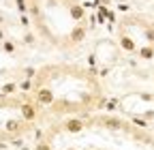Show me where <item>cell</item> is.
Returning a JSON list of instances; mask_svg holds the SVG:
<instances>
[{
	"mask_svg": "<svg viewBox=\"0 0 154 150\" xmlns=\"http://www.w3.org/2000/svg\"><path fill=\"white\" fill-rule=\"evenodd\" d=\"M36 101L41 103V105H54V101H56L54 90H49V88H38V90H36Z\"/></svg>",
	"mask_w": 154,
	"mask_h": 150,
	"instance_id": "cell-1",
	"label": "cell"
},
{
	"mask_svg": "<svg viewBox=\"0 0 154 150\" xmlns=\"http://www.w3.org/2000/svg\"><path fill=\"white\" fill-rule=\"evenodd\" d=\"M69 15H71V20H73V22L82 24V22H84V17H86V9H84V5L73 2V5L69 7Z\"/></svg>",
	"mask_w": 154,
	"mask_h": 150,
	"instance_id": "cell-2",
	"label": "cell"
},
{
	"mask_svg": "<svg viewBox=\"0 0 154 150\" xmlns=\"http://www.w3.org/2000/svg\"><path fill=\"white\" fill-rule=\"evenodd\" d=\"M84 39H86V26L84 24H75L71 34H69V41L71 43H82Z\"/></svg>",
	"mask_w": 154,
	"mask_h": 150,
	"instance_id": "cell-3",
	"label": "cell"
},
{
	"mask_svg": "<svg viewBox=\"0 0 154 150\" xmlns=\"http://www.w3.org/2000/svg\"><path fill=\"white\" fill-rule=\"evenodd\" d=\"M120 47H122L124 52H128V54H137V49H139L131 34H122V36H120Z\"/></svg>",
	"mask_w": 154,
	"mask_h": 150,
	"instance_id": "cell-4",
	"label": "cell"
},
{
	"mask_svg": "<svg viewBox=\"0 0 154 150\" xmlns=\"http://www.w3.org/2000/svg\"><path fill=\"white\" fill-rule=\"evenodd\" d=\"M64 129L69 131V133H82V131H84V122L79 118H71V120L64 122Z\"/></svg>",
	"mask_w": 154,
	"mask_h": 150,
	"instance_id": "cell-5",
	"label": "cell"
},
{
	"mask_svg": "<svg viewBox=\"0 0 154 150\" xmlns=\"http://www.w3.org/2000/svg\"><path fill=\"white\" fill-rule=\"evenodd\" d=\"M137 56H139V58L141 60H152L154 58V45H141L139 49H137Z\"/></svg>",
	"mask_w": 154,
	"mask_h": 150,
	"instance_id": "cell-6",
	"label": "cell"
},
{
	"mask_svg": "<svg viewBox=\"0 0 154 150\" xmlns=\"http://www.w3.org/2000/svg\"><path fill=\"white\" fill-rule=\"evenodd\" d=\"M22 116H24L28 122H32V120L36 118V109H34V105H30V103H24V105H22Z\"/></svg>",
	"mask_w": 154,
	"mask_h": 150,
	"instance_id": "cell-7",
	"label": "cell"
},
{
	"mask_svg": "<svg viewBox=\"0 0 154 150\" xmlns=\"http://www.w3.org/2000/svg\"><path fill=\"white\" fill-rule=\"evenodd\" d=\"M107 129H113V131H118V129H122V120H118V118H113V116H105L103 120H101Z\"/></svg>",
	"mask_w": 154,
	"mask_h": 150,
	"instance_id": "cell-8",
	"label": "cell"
},
{
	"mask_svg": "<svg viewBox=\"0 0 154 150\" xmlns=\"http://www.w3.org/2000/svg\"><path fill=\"white\" fill-rule=\"evenodd\" d=\"M143 39H146V43H148V45H154V28H152L150 24L143 28Z\"/></svg>",
	"mask_w": 154,
	"mask_h": 150,
	"instance_id": "cell-9",
	"label": "cell"
},
{
	"mask_svg": "<svg viewBox=\"0 0 154 150\" xmlns=\"http://www.w3.org/2000/svg\"><path fill=\"white\" fill-rule=\"evenodd\" d=\"M5 129H7V133H19V120H7Z\"/></svg>",
	"mask_w": 154,
	"mask_h": 150,
	"instance_id": "cell-10",
	"label": "cell"
},
{
	"mask_svg": "<svg viewBox=\"0 0 154 150\" xmlns=\"http://www.w3.org/2000/svg\"><path fill=\"white\" fill-rule=\"evenodd\" d=\"M15 7H17V11L22 13V15H28V11H30L28 0H15Z\"/></svg>",
	"mask_w": 154,
	"mask_h": 150,
	"instance_id": "cell-11",
	"label": "cell"
},
{
	"mask_svg": "<svg viewBox=\"0 0 154 150\" xmlns=\"http://www.w3.org/2000/svg\"><path fill=\"white\" fill-rule=\"evenodd\" d=\"M2 49L7 54H15V43L13 41H2Z\"/></svg>",
	"mask_w": 154,
	"mask_h": 150,
	"instance_id": "cell-12",
	"label": "cell"
},
{
	"mask_svg": "<svg viewBox=\"0 0 154 150\" xmlns=\"http://www.w3.org/2000/svg\"><path fill=\"white\" fill-rule=\"evenodd\" d=\"M15 90H17V84H13V82L11 84H5L2 86V95H11V92H15Z\"/></svg>",
	"mask_w": 154,
	"mask_h": 150,
	"instance_id": "cell-13",
	"label": "cell"
},
{
	"mask_svg": "<svg viewBox=\"0 0 154 150\" xmlns=\"http://www.w3.org/2000/svg\"><path fill=\"white\" fill-rule=\"evenodd\" d=\"M24 43H26V45H32V43H34V34H32V32H26V34H24Z\"/></svg>",
	"mask_w": 154,
	"mask_h": 150,
	"instance_id": "cell-14",
	"label": "cell"
},
{
	"mask_svg": "<svg viewBox=\"0 0 154 150\" xmlns=\"http://www.w3.org/2000/svg\"><path fill=\"white\" fill-rule=\"evenodd\" d=\"M135 124H137V127H141V129H146L148 127V120H143V118H131Z\"/></svg>",
	"mask_w": 154,
	"mask_h": 150,
	"instance_id": "cell-15",
	"label": "cell"
},
{
	"mask_svg": "<svg viewBox=\"0 0 154 150\" xmlns=\"http://www.w3.org/2000/svg\"><path fill=\"white\" fill-rule=\"evenodd\" d=\"M19 24H22L24 28H28L30 26V17L28 15H19Z\"/></svg>",
	"mask_w": 154,
	"mask_h": 150,
	"instance_id": "cell-16",
	"label": "cell"
},
{
	"mask_svg": "<svg viewBox=\"0 0 154 150\" xmlns=\"http://www.w3.org/2000/svg\"><path fill=\"white\" fill-rule=\"evenodd\" d=\"M30 13H32L34 17H38V15H41V9H38V5H36V2H34V5L30 7Z\"/></svg>",
	"mask_w": 154,
	"mask_h": 150,
	"instance_id": "cell-17",
	"label": "cell"
},
{
	"mask_svg": "<svg viewBox=\"0 0 154 150\" xmlns=\"http://www.w3.org/2000/svg\"><path fill=\"white\" fill-rule=\"evenodd\" d=\"M118 11L126 13V11H131V5H128V2H120V5H118Z\"/></svg>",
	"mask_w": 154,
	"mask_h": 150,
	"instance_id": "cell-18",
	"label": "cell"
},
{
	"mask_svg": "<svg viewBox=\"0 0 154 150\" xmlns=\"http://www.w3.org/2000/svg\"><path fill=\"white\" fill-rule=\"evenodd\" d=\"M22 90H30L32 88V84H30V80H26V82H22V86H19Z\"/></svg>",
	"mask_w": 154,
	"mask_h": 150,
	"instance_id": "cell-19",
	"label": "cell"
},
{
	"mask_svg": "<svg viewBox=\"0 0 154 150\" xmlns=\"http://www.w3.org/2000/svg\"><path fill=\"white\" fill-rule=\"evenodd\" d=\"M143 118H146V120H154V111H152V109H148L146 114H143Z\"/></svg>",
	"mask_w": 154,
	"mask_h": 150,
	"instance_id": "cell-20",
	"label": "cell"
},
{
	"mask_svg": "<svg viewBox=\"0 0 154 150\" xmlns=\"http://www.w3.org/2000/svg\"><path fill=\"white\" fill-rule=\"evenodd\" d=\"M36 150H51V148H49V144L43 142V144H38V146H36Z\"/></svg>",
	"mask_w": 154,
	"mask_h": 150,
	"instance_id": "cell-21",
	"label": "cell"
},
{
	"mask_svg": "<svg viewBox=\"0 0 154 150\" xmlns=\"http://www.w3.org/2000/svg\"><path fill=\"white\" fill-rule=\"evenodd\" d=\"M116 107H118V103H116V101H109V103H107V109H109V111H113Z\"/></svg>",
	"mask_w": 154,
	"mask_h": 150,
	"instance_id": "cell-22",
	"label": "cell"
},
{
	"mask_svg": "<svg viewBox=\"0 0 154 150\" xmlns=\"http://www.w3.org/2000/svg\"><path fill=\"white\" fill-rule=\"evenodd\" d=\"M105 15H107V20H109V22L116 20V13H111V11H105Z\"/></svg>",
	"mask_w": 154,
	"mask_h": 150,
	"instance_id": "cell-23",
	"label": "cell"
},
{
	"mask_svg": "<svg viewBox=\"0 0 154 150\" xmlns=\"http://www.w3.org/2000/svg\"><path fill=\"white\" fill-rule=\"evenodd\" d=\"M26 77H28V80L34 77V69H26Z\"/></svg>",
	"mask_w": 154,
	"mask_h": 150,
	"instance_id": "cell-24",
	"label": "cell"
},
{
	"mask_svg": "<svg viewBox=\"0 0 154 150\" xmlns=\"http://www.w3.org/2000/svg\"><path fill=\"white\" fill-rule=\"evenodd\" d=\"M99 2H101V5H105V7H107V5H109V2H111V0H99Z\"/></svg>",
	"mask_w": 154,
	"mask_h": 150,
	"instance_id": "cell-25",
	"label": "cell"
},
{
	"mask_svg": "<svg viewBox=\"0 0 154 150\" xmlns=\"http://www.w3.org/2000/svg\"><path fill=\"white\" fill-rule=\"evenodd\" d=\"M0 41H5V32H2V28H0Z\"/></svg>",
	"mask_w": 154,
	"mask_h": 150,
	"instance_id": "cell-26",
	"label": "cell"
},
{
	"mask_svg": "<svg viewBox=\"0 0 154 150\" xmlns=\"http://www.w3.org/2000/svg\"><path fill=\"white\" fill-rule=\"evenodd\" d=\"M2 24H5V22H2V15H0V26H2Z\"/></svg>",
	"mask_w": 154,
	"mask_h": 150,
	"instance_id": "cell-27",
	"label": "cell"
},
{
	"mask_svg": "<svg viewBox=\"0 0 154 150\" xmlns=\"http://www.w3.org/2000/svg\"><path fill=\"white\" fill-rule=\"evenodd\" d=\"M150 26H152V28H154V22H152V24H150Z\"/></svg>",
	"mask_w": 154,
	"mask_h": 150,
	"instance_id": "cell-28",
	"label": "cell"
},
{
	"mask_svg": "<svg viewBox=\"0 0 154 150\" xmlns=\"http://www.w3.org/2000/svg\"><path fill=\"white\" fill-rule=\"evenodd\" d=\"M71 150H73V148H71Z\"/></svg>",
	"mask_w": 154,
	"mask_h": 150,
	"instance_id": "cell-29",
	"label": "cell"
}]
</instances>
